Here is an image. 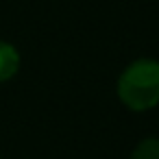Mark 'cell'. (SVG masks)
<instances>
[{"label": "cell", "mask_w": 159, "mask_h": 159, "mask_svg": "<svg viewBox=\"0 0 159 159\" xmlns=\"http://www.w3.org/2000/svg\"><path fill=\"white\" fill-rule=\"evenodd\" d=\"M118 98L131 111H148L159 105V61L137 59L118 79Z\"/></svg>", "instance_id": "1"}, {"label": "cell", "mask_w": 159, "mask_h": 159, "mask_svg": "<svg viewBox=\"0 0 159 159\" xmlns=\"http://www.w3.org/2000/svg\"><path fill=\"white\" fill-rule=\"evenodd\" d=\"M18 68H20V52L16 50V46L9 42H0V83L13 79Z\"/></svg>", "instance_id": "2"}, {"label": "cell", "mask_w": 159, "mask_h": 159, "mask_svg": "<svg viewBox=\"0 0 159 159\" xmlns=\"http://www.w3.org/2000/svg\"><path fill=\"white\" fill-rule=\"evenodd\" d=\"M131 159H159V137H146V139H142L135 146Z\"/></svg>", "instance_id": "3"}]
</instances>
